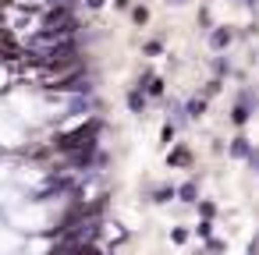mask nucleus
<instances>
[{
    "mask_svg": "<svg viewBox=\"0 0 259 255\" xmlns=\"http://www.w3.org/2000/svg\"><path fill=\"white\" fill-rule=\"evenodd\" d=\"M100 131H103V121H85V124L75 128V131H61L54 145H57L61 152H75V149L96 145V142H100Z\"/></svg>",
    "mask_w": 259,
    "mask_h": 255,
    "instance_id": "1",
    "label": "nucleus"
},
{
    "mask_svg": "<svg viewBox=\"0 0 259 255\" xmlns=\"http://www.w3.org/2000/svg\"><path fill=\"white\" fill-rule=\"evenodd\" d=\"M167 167H192V149L188 145H174L167 152Z\"/></svg>",
    "mask_w": 259,
    "mask_h": 255,
    "instance_id": "2",
    "label": "nucleus"
},
{
    "mask_svg": "<svg viewBox=\"0 0 259 255\" xmlns=\"http://www.w3.org/2000/svg\"><path fill=\"white\" fill-rule=\"evenodd\" d=\"M231 39H234V32H231V29H213L209 46H213V50H227V46H231Z\"/></svg>",
    "mask_w": 259,
    "mask_h": 255,
    "instance_id": "3",
    "label": "nucleus"
},
{
    "mask_svg": "<svg viewBox=\"0 0 259 255\" xmlns=\"http://www.w3.org/2000/svg\"><path fill=\"white\" fill-rule=\"evenodd\" d=\"M146 103H149V96H146L142 89H132V92H128V110H132V114H142Z\"/></svg>",
    "mask_w": 259,
    "mask_h": 255,
    "instance_id": "4",
    "label": "nucleus"
},
{
    "mask_svg": "<svg viewBox=\"0 0 259 255\" xmlns=\"http://www.w3.org/2000/svg\"><path fill=\"white\" fill-rule=\"evenodd\" d=\"M142 92H146L149 99H163V78H156V75H153V78L142 85Z\"/></svg>",
    "mask_w": 259,
    "mask_h": 255,
    "instance_id": "5",
    "label": "nucleus"
},
{
    "mask_svg": "<svg viewBox=\"0 0 259 255\" xmlns=\"http://www.w3.org/2000/svg\"><path fill=\"white\" fill-rule=\"evenodd\" d=\"M174 195H178L181 202H199V184H195V181H188V184H181Z\"/></svg>",
    "mask_w": 259,
    "mask_h": 255,
    "instance_id": "6",
    "label": "nucleus"
},
{
    "mask_svg": "<svg viewBox=\"0 0 259 255\" xmlns=\"http://www.w3.org/2000/svg\"><path fill=\"white\" fill-rule=\"evenodd\" d=\"M185 110H188V117H202L206 114V96H192L185 103Z\"/></svg>",
    "mask_w": 259,
    "mask_h": 255,
    "instance_id": "7",
    "label": "nucleus"
},
{
    "mask_svg": "<svg viewBox=\"0 0 259 255\" xmlns=\"http://www.w3.org/2000/svg\"><path fill=\"white\" fill-rule=\"evenodd\" d=\"M231 156H234V160H248V156H252V145H248L245 138H234V142H231Z\"/></svg>",
    "mask_w": 259,
    "mask_h": 255,
    "instance_id": "8",
    "label": "nucleus"
},
{
    "mask_svg": "<svg viewBox=\"0 0 259 255\" xmlns=\"http://www.w3.org/2000/svg\"><path fill=\"white\" fill-rule=\"evenodd\" d=\"M132 22H135V25H146V22H149V8H146V4H135V8H132Z\"/></svg>",
    "mask_w": 259,
    "mask_h": 255,
    "instance_id": "9",
    "label": "nucleus"
},
{
    "mask_svg": "<svg viewBox=\"0 0 259 255\" xmlns=\"http://www.w3.org/2000/svg\"><path fill=\"white\" fill-rule=\"evenodd\" d=\"M142 54H146V57H160V54H163V43H160V39H149V43H142Z\"/></svg>",
    "mask_w": 259,
    "mask_h": 255,
    "instance_id": "10",
    "label": "nucleus"
},
{
    "mask_svg": "<svg viewBox=\"0 0 259 255\" xmlns=\"http://www.w3.org/2000/svg\"><path fill=\"white\" fill-rule=\"evenodd\" d=\"M153 198H156V202H170V198H174V188H167V184H163V188H156V191H153Z\"/></svg>",
    "mask_w": 259,
    "mask_h": 255,
    "instance_id": "11",
    "label": "nucleus"
},
{
    "mask_svg": "<svg viewBox=\"0 0 259 255\" xmlns=\"http://www.w3.org/2000/svg\"><path fill=\"white\" fill-rule=\"evenodd\" d=\"M199 216H202V220H213V216H217V206H213V202H199Z\"/></svg>",
    "mask_w": 259,
    "mask_h": 255,
    "instance_id": "12",
    "label": "nucleus"
},
{
    "mask_svg": "<svg viewBox=\"0 0 259 255\" xmlns=\"http://www.w3.org/2000/svg\"><path fill=\"white\" fill-rule=\"evenodd\" d=\"M170 241H174V244H185V241H188V230H185V227H174V230H170Z\"/></svg>",
    "mask_w": 259,
    "mask_h": 255,
    "instance_id": "13",
    "label": "nucleus"
},
{
    "mask_svg": "<svg viewBox=\"0 0 259 255\" xmlns=\"http://www.w3.org/2000/svg\"><path fill=\"white\" fill-rule=\"evenodd\" d=\"M227 71H231V68H227V61H217V64H213V75H217V78H224Z\"/></svg>",
    "mask_w": 259,
    "mask_h": 255,
    "instance_id": "14",
    "label": "nucleus"
},
{
    "mask_svg": "<svg viewBox=\"0 0 259 255\" xmlns=\"http://www.w3.org/2000/svg\"><path fill=\"white\" fill-rule=\"evenodd\" d=\"M174 131H178L174 124H163V131H160V138H163V142H170V138H174Z\"/></svg>",
    "mask_w": 259,
    "mask_h": 255,
    "instance_id": "15",
    "label": "nucleus"
},
{
    "mask_svg": "<svg viewBox=\"0 0 259 255\" xmlns=\"http://www.w3.org/2000/svg\"><path fill=\"white\" fill-rule=\"evenodd\" d=\"M206 248H209V251H224V241H217V237H209V241H206Z\"/></svg>",
    "mask_w": 259,
    "mask_h": 255,
    "instance_id": "16",
    "label": "nucleus"
},
{
    "mask_svg": "<svg viewBox=\"0 0 259 255\" xmlns=\"http://www.w3.org/2000/svg\"><path fill=\"white\" fill-rule=\"evenodd\" d=\"M47 4L54 8V4H68V8H75V0H47Z\"/></svg>",
    "mask_w": 259,
    "mask_h": 255,
    "instance_id": "17",
    "label": "nucleus"
},
{
    "mask_svg": "<svg viewBox=\"0 0 259 255\" xmlns=\"http://www.w3.org/2000/svg\"><path fill=\"white\" fill-rule=\"evenodd\" d=\"M128 4H132V0H114V8H117V11H124Z\"/></svg>",
    "mask_w": 259,
    "mask_h": 255,
    "instance_id": "18",
    "label": "nucleus"
},
{
    "mask_svg": "<svg viewBox=\"0 0 259 255\" xmlns=\"http://www.w3.org/2000/svg\"><path fill=\"white\" fill-rule=\"evenodd\" d=\"M85 4H89V8H103V4H107V0H85Z\"/></svg>",
    "mask_w": 259,
    "mask_h": 255,
    "instance_id": "19",
    "label": "nucleus"
},
{
    "mask_svg": "<svg viewBox=\"0 0 259 255\" xmlns=\"http://www.w3.org/2000/svg\"><path fill=\"white\" fill-rule=\"evenodd\" d=\"M248 160H252V167H255V170H259V152H252V156H248Z\"/></svg>",
    "mask_w": 259,
    "mask_h": 255,
    "instance_id": "20",
    "label": "nucleus"
},
{
    "mask_svg": "<svg viewBox=\"0 0 259 255\" xmlns=\"http://www.w3.org/2000/svg\"><path fill=\"white\" fill-rule=\"evenodd\" d=\"M167 4H181V0H167Z\"/></svg>",
    "mask_w": 259,
    "mask_h": 255,
    "instance_id": "21",
    "label": "nucleus"
}]
</instances>
